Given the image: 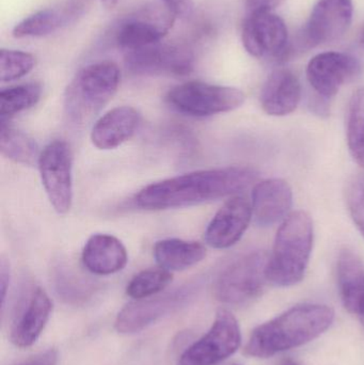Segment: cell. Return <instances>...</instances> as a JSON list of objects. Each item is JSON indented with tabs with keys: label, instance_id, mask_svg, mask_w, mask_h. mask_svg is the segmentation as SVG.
Segmentation results:
<instances>
[{
	"label": "cell",
	"instance_id": "cell-7",
	"mask_svg": "<svg viewBox=\"0 0 364 365\" xmlns=\"http://www.w3.org/2000/svg\"><path fill=\"white\" fill-rule=\"evenodd\" d=\"M175 13L164 4H152L126 15L115 29V43L130 51L162 42L175 24Z\"/></svg>",
	"mask_w": 364,
	"mask_h": 365
},
{
	"label": "cell",
	"instance_id": "cell-18",
	"mask_svg": "<svg viewBox=\"0 0 364 365\" xmlns=\"http://www.w3.org/2000/svg\"><path fill=\"white\" fill-rule=\"evenodd\" d=\"M81 0H68L51 8H45L24 19L13 28L16 38H42L68 27L83 14Z\"/></svg>",
	"mask_w": 364,
	"mask_h": 365
},
{
	"label": "cell",
	"instance_id": "cell-15",
	"mask_svg": "<svg viewBox=\"0 0 364 365\" xmlns=\"http://www.w3.org/2000/svg\"><path fill=\"white\" fill-rule=\"evenodd\" d=\"M252 219L250 202L243 195H234L216 212L204 234V240L214 249H227L241 240Z\"/></svg>",
	"mask_w": 364,
	"mask_h": 365
},
{
	"label": "cell",
	"instance_id": "cell-30",
	"mask_svg": "<svg viewBox=\"0 0 364 365\" xmlns=\"http://www.w3.org/2000/svg\"><path fill=\"white\" fill-rule=\"evenodd\" d=\"M162 1L175 13V16L180 19H188L194 11L192 0H162Z\"/></svg>",
	"mask_w": 364,
	"mask_h": 365
},
{
	"label": "cell",
	"instance_id": "cell-27",
	"mask_svg": "<svg viewBox=\"0 0 364 365\" xmlns=\"http://www.w3.org/2000/svg\"><path fill=\"white\" fill-rule=\"evenodd\" d=\"M172 274L164 268H149L137 274L126 287L132 299H145L162 293L172 282Z\"/></svg>",
	"mask_w": 364,
	"mask_h": 365
},
{
	"label": "cell",
	"instance_id": "cell-1",
	"mask_svg": "<svg viewBox=\"0 0 364 365\" xmlns=\"http://www.w3.org/2000/svg\"><path fill=\"white\" fill-rule=\"evenodd\" d=\"M259 173L250 167L199 170L164 180L145 187L136 195L143 210H164L198 205L226 197H234L249 188Z\"/></svg>",
	"mask_w": 364,
	"mask_h": 365
},
{
	"label": "cell",
	"instance_id": "cell-12",
	"mask_svg": "<svg viewBox=\"0 0 364 365\" xmlns=\"http://www.w3.org/2000/svg\"><path fill=\"white\" fill-rule=\"evenodd\" d=\"M241 41L246 51L256 58L286 60L290 55L286 23L271 11L246 14Z\"/></svg>",
	"mask_w": 364,
	"mask_h": 365
},
{
	"label": "cell",
	"instance_id": "cell-33",
	"mask_svg": "<svg viewBox=\"0 0 364 365\" xmlns=\"http://www.w3.org/2000/svg\"><path fill=\"white\" fill-rule=\"evenodd\" d=\"M10 284V265L6 259H2L0 263V289H1V308L2 311L6 304V293Z\"/></svg>",
	"mask_w": 364,
	"mask_h": 365
},
{
	"label": "cell",
	"instance_id": "cell-25",
	"mask_svg": "<svg viewBox=\"0 0 364 365\" xmlns=\"http://www.w3.org/2000/svg\"><path fill=\"white\" fill-rule=\"evenodd\" d=\"M348 145L355 162L364 168V87L357 90L350 103Z\"/></svg>",
	"mask_w": 364,
	"mask_h": 365
},
{
	"label": "cell",
	"instance_id": "cell-13",
	"mask_svg": "<svg viewBox=\"0 0 364 365\" xmlns=\"http://www.w3.org/2000/svg\"><path fill=\"white\" fill-rule=\"evenodd\" d=\"M354 6L352 0H318L301 32V49L337 42L350 29Z\"/></svg>",
	"mask_w": 364,
	"mask_h": 365
},
{
	"label": "cell",
	"instance_id": "cell-34",
	"mask_svg": "<svg viewBox=\"0 0 364 365\" xmlns=\"http://www.w3.org/2000/svg\"><path fill=\"white\" fill-rule=\"evenodd\" d=\"M98 1H100V4H102L103 6H105V8L113 9L115 8V6H117V4L118 2H119V0H98Z\"/></svg>",
	"mask_w": 364,
	"mask_h": 365
},
{
	"label": "cell",
	"instance_id": "cell-36",
	"mask_svg": "<svg viewBox=\"0 0 364 365\" xmlns=\"http://www.w3.org/2000/svg\"><path fill=\"white\" fill-rule=\"evenodd\" d=\"M361 41H363V43L364 44V28L363 29V32H361Z\"/></svg>",
	"mask_w": 364,
	"mask_h": 365
},
{
	"label": "cell",
	"instance_id": "cell-32",
	"mask_svg": "<svg viewBox=\"0 0 364 365\" xmlns=\"http://www.w3.org/2000/svg\"><path fill=\"white\" fill-rule=\"evenodd\" d=\"M284 1V0H245L246 14L260 11L274 12Z\"/></svg>",
	"mask_w": 364,
	"mask_h": 365
},
{
	"label": "cell",
	"instance_id": "cell-5",
	"mask_svg": "<svg viewBox=\"0 0 364 365\" xmlns=\"http://www.w3.org/2000/svg\"><path fill=\"white\" fill-rule=\"evenodd\" d=\"M269 257L265 251H254L224 268L214 285L216 299L233 307L246 306L258 299L269 284Z\"/></svg>",
	"mask_w": 364,
	"mask_h": 365
},
{
	"label": "cell",
	"instance_id": "cell-11",
	"mask_svg": "<svg viewBox=\"0 0 364 365\" xmlns=\"http://www.w3.org/2000/svg\"><path fill=\"white\" fill-rule=\"evenodd\" d=\"M126 68L135 75L185 76L194 66V53L185 44L158 42L142 48L126 51Z\"/></svg>",
	"mask_w": 364,
	"mask_h": 365
},
{
	"label": "cell",
	"instance_id": "cell-24",
	"mask_svg": "<svg viewBox=\"0 0 364 365\" xmlns=\"http://www.w3.org/2000/svg\"><path fill=\"white\" fill-rule=\"evenodd\" d=\"M0 150L2 155L16 164L32 167L38 164L41 152L36 141L1 119Z\"/></svg>",
	"mask_w": 364,
	"mask_h": 365
},
{
	"label": "cell",
	"instance_id": "cell-2",
	"mask_svg": "<svg viewBox=\"0 0 364 365\" xmlns=\"http://www.w3.org/2000/svg\"><path fill=\"white\" fill-rule=\"evenodd\" d=\"M335 321V311L318 304H303L288 309L250 334L244 353L248 357L269 358L303 346L322 336Z\"/></svg>",
	"mask_w": 364,
	"mask_h": 365
},
{
	"label": "cell",
	"instance_id": "cell-17",
	"mask_svg": "<svg viewBox=\"0 0 364 365\" xmlns=\"http://www.w3.org/2000/svg\"><path fill=\"white\" fill-rule=\"evenodd\" d=\"M293 190L282 179H269L254 185L252 190V217L256 225L271 227L291 214Z\"/></svg>",
	"mask_w": 364,
	"mask_h": 365
},
{
	"label": "cell",
	"instance_id": "cell-14",
	"mask_svg": "<svg viewBox=\"0 0 364 365\" xmlns=\"http://www.w3.org/2000/svg\"><path fill=\"white\" fill-rule=\"evenodd\" d=\"M361 66L348 53L328 51L310 60L307 78L314 91L324 98H333L340 88L358 76Z\"/></svg>",
	"mask_w": 364,
	"mask_h": 365
},
{
	"label": "cell",
	"instance_id": "cell-9",
	"mask_svg": "<svg viewBox=\"0 0 364 365\" xmlns=\"http://www.w3.org/2000/svg\"><path fill=\"white\" fill-rule=\"evenodd\" d=\"M41 181L53 210L59 215L70 212L73 204V155L63 140L48 143L38 162Z\"/></svg>",
	"mask_w": 364,
	"mask_h": 365
},
{
	"label": "cell",
	"instance_id": "cell-28",
	"mask_svg": "<svg viewBox=\"0 0 364 365\" xmlns=\"http://www.w3.org/2000/svg\"><path fill=\"white\" fill-rule=\"evenodd\" d=\"M36 66V57L26 51L4 49L0 51V81L10 83L29 74Z\"/></svg>",
	"mask_w": 364,
	"mask_h": 365
},
{
	"label": "cell",
	"instance_id": "cell-19",
	"mask_svg": "<svg viewBox=\"0 0 364 365\" xmlns=\"http://www.w3.org/2000/svg\"><path fill=\"white\" fill-rule=\"evenodd\" d=\"M263 110L274 117H284L296 110L301 100L298 77L288 68H277L269 75L261 91Z\"/></svg>",
	"mask_w": 364,
	"mask_h": 365
},
{
	"label": "cell",
	"instance_id": "cell-35",
	"mask_svg": "<svg viewBox=\"0 0 364 365\" xmlns=\"http://www.w3.org/2000/svg\"><path fill=\"white\" fill-rule=\"evenodd\" d=\"M280 365H298L296 362L293 361V360H286V361L282 362Z\"/></svg>",
	"mask_w": 364,
	"mask_h": 365
},
{
	"label": "cell",
	"instance_id": "cell-16",
	"mask_svg": "<svg viewBox=\"0 0 364 365\" xmlns=\"http://www.w3.org/2000/svg\"><path fill=\"white\" fill-rule=\"evenodd\" d=\"M53 311V302L42 287H33L19 309L10 329L11 342L19 349L32 346L44 331Z\"/></svg>",
	"mask_w": 364,
	"mask_h": 365
},
{
	"label": "cell",
	"instance_id": "cell-8",
	"mask_svg": "<svg viewBox=\"0 0 364 365\" xmlns=\"http://www.w3.org/2000/svg\"><path fill=\"white\" fill-rule=\"evenodd\" d=\"M241 328L236 317L226 309L216 314L211 329L200 340L188 347L177 365H216L239 351Z\"/></svg>",
	"mask_w": 364,
	"mask_h": 365
},
{
	"label": "cell",
	"instance_id": "cell-10",
	"mask_svg": "<svg viewBox=\"0 0 364 365\" xmlns=\"http://www.w3.org/2000/svg\"><path fill=\"white\" fill-rule=\"evenodd\" d=\"M197 287L185 285L160 296L135 300L124 307L115 322V328L121 334H134L147 329L167 315L177 312L189 304Z\"/></svg>",
	"mask_w": 364,
	"mask_h": 365
},
{
	"label": "cell",
	"instance_id": "cell-20",
	"mask_svg": "<svg viewBox=\"0 0 364 365\" xmlns=\"http://www.w3.org/2000/svg\"><path fill=\"white\" fill-rule=\"evenodd\" d=\"M81 259L92 274L110 276L125 268L128 255L119 238L109 234H94L85 242Z\"/></svg>",
	"mask_w": 364,
	"mask_h": 365
},
{
	"label": "cell",
	"instance_id": "cell-26",
	"mask_svg": "<svg viewBox=\"0 0 364 365\" xmlns=\"http://www.w3.org/2000/svg\"><path fill=\"white\" fill-rule=\"evenodd\" d=\"M42 96L40 83H30L6 88L0 92L1 119L17 115L38 104Z\"/></svg>",
	"mask_w": 364,
	"mask_h": 365
},
{
	"label": "cell",
	"instance_id": "cell-6",
	"mask_svg": "<svg viewBox=\"0 0 364 365\" xmlns=\"http://www.w3.org/2000/svg\"><path fill=\"white\" fill-rule=\"evenodd\" d=\"M166 98L179 113L204 118L239 108L245 102V94L236 88L188 81L172 88Z\"/></svg>",
	"mask_w": 364,
	"mask_h": 365
},
{
	"label": "cell",
	"instance_id": "cell-3",
	"mask_svg": "<svg viewBox=\"0 0 364 365\" xmlns=\"http://www.w3.org/2000/svg\"><path fill=\"white\" fill-rule=\"evenodd\" d=\"M313 237V222L303 210L291 212L282 221L267 263L269 283L290 287L303 281L311 257Z\"/></svg>",
	"mask_w": 364,
	"mask_h": 365
},
{
	"label": "cell",
	"instance_id": "cell-23",
	"mask_svg": "<svg viewBox=\"0 0 364 365\" xmlns=\"http://www.w3.org/2000/svg\"><path fill=\"white\" fill-rule=\"evenodd\" d=\"M153 255L160 267L169 272H182L202 262L207 257V249L194 240L166 238L156 242Z\"/></svg>",
	"mask_w": 364,
	"mask_h": 365
},
{
	"label": "cell",
	"instance_id": "cell-29",
	"mask_svg": "<svg viewBox=\"0 0 364 365\" xmlns=\"http://www.w3.org/2000/svg\"><path fill=\"white\" fill-rule=\"evenodd\" d=\"M350 216L364 237V187L354 189L348 199Z\"/></svg>",
	"mask_w": 364,
	"mask_h": 365
},
{
	"label": "cell",
	"instance_id": "cell-22",
	"mask_svg": "<svg viewBox=\"0 0 364 365\" xmlns=\"http://www.w3.org/2000/svg\"><path fill=\"white\" fill-rule=\"evenodd\" d=\"M340 297L350 314L364 317V263L348 248L340 251L337 261Z\"/></svg>",
	"mask_w": 364,
	"mask_h": 365
},
{
	"label": "cell",
	"instance_id": "cell-31",
	"mask_svg": "<svg viewBox=\"0 0 364 365\" xmlns=\"http://www.w3.org/2000/svg\"><path fill=\"white\" fill-rule=\"evenodd\" d=\"M57 364L58 351L55 349H49L32 356L19 365H57Z\"/></svg>",
	"mask_w": 364,
	"mask_h": 365
},
{
	"label": "cell",
	"instance_id": "cell-21",
	"mask_svg": "<svg viewBox=\"0 0 364 365\" xmlns=\"http://www.w3.org/2000/svg\"><path fill=\"white\" fill-rule=\"evenodd\" d=\"M140 124V115L130 106L111 109L96 121L91 141L100 150H113L132 138Z\"/></svg>",
	"mask_w": 364,
	"mask_h": 365
},
{
	"label": "cell",
	"instance_id": "cell-4",
	"mask_svg": "<svg viewBox=\"0 0 364 365\" xmlns=\"http://www.w3.org/2000/svg\"><path fill=\"white\" fill-rule=\"evenodd\" d=\"M121 71L113 61H100L81 68L68 83L64 108L75 123L83 124L98 115L117 93Z\"/></svg>",
	"mask_w": 364,
	"mask_h": 365
}]
</instances>
